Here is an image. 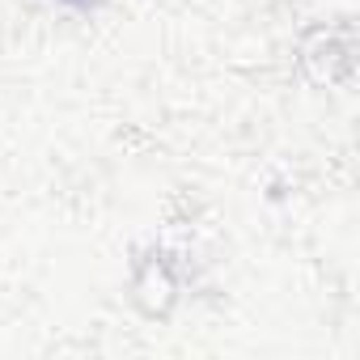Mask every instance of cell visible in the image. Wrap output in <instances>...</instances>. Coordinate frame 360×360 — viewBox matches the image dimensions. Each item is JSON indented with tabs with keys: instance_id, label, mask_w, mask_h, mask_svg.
<instances>
[{
	"instance_id": "obj_1",
	"label": "cell",
	"mask_w": 360,
	"mask_h": 360,
	"mask_svg": "<svg viewBox=\"0 0 360 360\" xmlns=\"http://www.w3.org/2000/svg\"><path fill=\"white\" fill-rule=\"evenodd\" d=\"M178 297H183V276H178V267L165 255H148L131 271V301H136L140 314L165 318L178 305Z\"/></svg>"
}]
</instances>
